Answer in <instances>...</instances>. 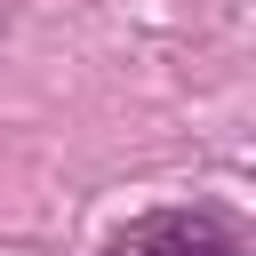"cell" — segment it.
I'll list each match as a JSON object with an SVG mask.
<instances>
[{
    "label": "cell",
    "mask_w": 256,
    "mask_h": 256,
    "mask_svg": "<svg viewBox=\"0 0 256 256\" xmlns=\"http://www.w3.org/2000/svg\"><path fill=\"white\" fill-rule=\"evenodd\" d=\"M0 24H8V0H0Z\"/></svg>",
    "instance_id": "2"
},
{
    "label": "cell",
    "mask_w": 256,
    "mask_h": 256,
    "mask_svg": "<svg viewBox=\"0 0 256 256\" xmlns=\"http://www.w3.org/2000/svg\"><path fill=\"white\" fill-rule=\"evenodd\" d=\"M112 256H248V240L216 208H152L128 232H112Z\"/></svg>",
    "instance_id": "1"
}]
</instances>
